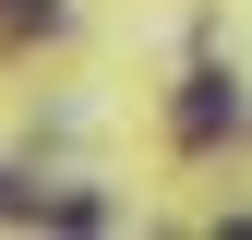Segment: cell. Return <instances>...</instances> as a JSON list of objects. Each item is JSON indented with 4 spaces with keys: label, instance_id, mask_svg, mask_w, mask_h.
Here are the masks:
<instances>
[{
    "label": "cell",
    "instance_id": "7a4b0ae2",
    "mask_svg": "<svg viewBox=\"0 0 252 240\" xmlns=\"http://www.w3.org/2000/svg\"><path fill=\"white\" fill-rule=\"evenodd\" d=\"M36 204H48L36 180H24V168H0V216H36Z\"/></svg>",
    "mask_w": 252,
    "mask_h": 240
},
{
    "label": "cell",
    "instance_id": "6da1fadb",
    "mask_svg": "<svg viewBox=\"0 0 252 240\" xmlns=\"http://www.w3.org/2000/svg\"><path fill=\"white\" fill-rule=\"evenodd\" d=\"M240 120V96H228V72H192V96H180V144H216Z\"/></svg>",
    "mask_w": 252,
    "mask_h": 240
}]
</instances>
